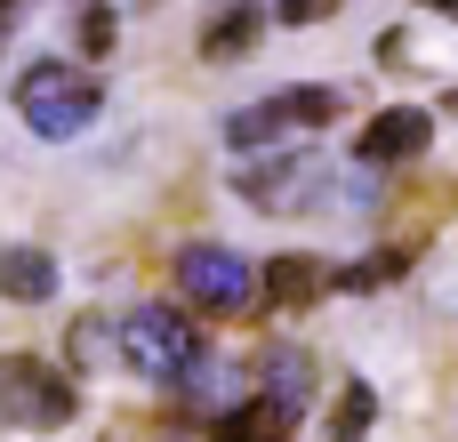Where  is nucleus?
Here are the masks:
<instances>
[{
	"instance_id": "f257e3e1",
	"label": "nucleus",
	"mask_w": 458,
	"mask_h": 442,
	"mask_svg": "<svg viewBox=\"0 0 458 442\" xmlns=\"http://www.w3.org/2000/svg\"><path fill=\"white\" fill-rule=\"evenodd\" d=\"M97 105H105L97 72H81V64H64V56H48V64H24V72H16V121H24L32 137H48V145L81 137V129L97 121Z\"/></svg>"
},
{
	"instance_id": "f03ea898",
	"label": "nucleus",
	"mask_w": 458,
	"mask_h": 442,
	"mask_svg": "<svg viewBox=\"0 0 458 442\" xmlns=\"http://www.w3.org/2000/svg\"><path fill=\"white\" fill-rule=\"evenodd\" d=\"M113 338H121V362H129L137 378H161V387L201 354V330H193L185 306H129V314L113 322Z\"/></svg>"
},
{
	"instance_id": "7ed1b4c3",
	"label": "nucleus",
	"mask_w": 458,
	"mask_h": 442,
	"mask_svg": "<svg viewBox=\"0 0 458 442\" xmlns=\"http://www.w3.org/2000/svg\"><path fill=\"white\" fill-rule=\"evenodd\" d=\"M338 89H322V81H298V89H274V97H258V105H242V113H225V145L233 153H258V145H282L290 129H322V121H338Z\"/></svg>"
},
{
	"instance_id": "20e7f679",
	"label": "nucleus",
	"mask_w": 458,
	"mask_h": 442,
	"mask_svg": "<svg viewBox=\"0 0 458 442\" xmlns=\"http://www.w3.org/2000/svg\"><path fill=\"white\" fill-rule=\"evenodd\" d=\"M72 378L64 370H48L40 354H0V419L8 427H32V435H48V427H64L72 419Z\"/></svg>"
},
{
	"instance_id": "39448f33",
	"label": "nucleus",
	"mask_w": 458,
	"mask_h": 442,
	"mask_svg": "<svg viewBox=\"0 0 458 442\" xmlns=\"http://www.w3.org/2000/svg\"><path fill=\"white\" fill-rule=\"evenodd\" d=\"M177 298H185L193 314H242V306L258 298V274H250L233 250L193 242V250H177Z\"/></svg>"
},
{
	"instance_id": "423d86ee",
	"label": "nucleus",
	"mask_w": 458,
	"mask_h": 442,
	"mask_svg": "<svg viewBox=\"0 0 458 442\" xmlns=\"http://www.w3.org/2000/svg\"><path fill=\"white\" fill-rule=\"evenodd\" d=\"M427 145H435V113H427V105H386V113L362 121L354 161H362V169H403V161H419Z\"/></svg>"
},
{
	"instance_id": "0eeeda50",
	"label": "nucleus",
	"mask_w": 458,
	"mask_h": 442,
	"mask_svg": "<svg viewBox=\"0 0 458 442\" xmlns=\"http://www.w3.org/2000/svg\"><path fill=\"white\" fill-rule=\"evenodd\" d=\"M322 169H330L322 153H282V145H274V161H250V169H242L233 185H242V193H250L258 209H298V201H314Z\"/></svg>"
},
{
	"instance_id": "6e6552de",
	"label": "nucleus",
	"mask_w": 458,
	"mask_h": 442,
	"mask_svg": "<svg viewBox=\"0 0 458 442\" xmlns=\"http://www.w3.org/2000/svg\"><path fill=\"white\" fill-rule=\"evenodd\" d=\"M298 419H306L298 403H282V395L258 387L250 403H233V411L209 419V442H290V435H298Z\"/></svg>"
},
{
	"instance_id": "1a4fd4ad",
	"label": "nucleus",
	"mask_w": 458,
	"mask_h": 442,
	"mask_svg": "<svg viewBox=\"0 0 458 442\" xmlns=\"http://www.w3.org/2000/svg\"><path fill=\"white\" fill-rule=\"evenodd\" d=\"M258 290H266L274 306H322V298H330V258H314V250H282V258L258 274Z\"/></svg>"
},
{
	"instance_id": "9d476101",
	"label": "nucleus",
	"mask_w": 458,
	"mask_h": 442,
	"mask_svg": "<svg viewBox=\"0 0 458 442\" xmlns=\"http://www.w3.org/2000/svg\"><path fill=\"white\" fill-rule=\"evenodd\" d=\"M258 32H266V8H258V0H233V8H217V16L201 24V56H209V64H233V56L258 48Z\"/></svg>"
},
{
	"instance_id": "9b49d317",
	"label": "nucleus",
	"mask_w": 458,
	"mask_h": 442,
	"mask_svg": "<svg viewBox=\"0 0 458 442\" xmlns=\"http://www.w3.org/2000/svg\"><path fill=\"white\" fill-rule=\"evenodd\" d=\"M0 298L48 306V298H56V258H48V250H0Z\"/></svg>"
},
{
	"instance_id": "f8f14e48",
	"label": "nucleus",
	"mask_w": 458,
	"mask_h": 442,
	"mask_svg": "<svg viewBox=\"0 0 458 442\" xmlns=\"http://www.w3.org/2000/svg\"><path fill=\"white\" fill-rule=\"evenodd\" d=\"M258 387L306 411V403H314V354H306V346H274V354L258 362Z\"/></svg>"
},
{
	"instance_id": "ddd939ff",
	"label": "nucleus",
	"mask_w": 458,
	"mask_h": 442,
	"mask_svg": "<svg viewBox=\"0 0 458 442\" xmlns=\"http://www.w3.org/2000/svg\"><path fill=\"white\" fill-rule=\"evenodd\" d=\"M370 419H378V395H370L362 378H346V387H338V411H330V442H362Z\"/></svg>"
},
{
	"instance_id": "4468645a",
	"label": "nucleus",
	"mask_w": 458,
	"mask_h": 442,
	"mask_svg": "<svg viewBox=\"0 0 458 442\" xmlns=\"http://www.w3.org/2000/svg\"><path fill=\"white\" fill-rule=\"evenodd\" d=\"M113 32H121V24H113V8H105V0H72V40H81V56H89V64L121 48Z\"/></svg>"
},
{
	"instance_id": "2eb2a0df",
	"label": "nucleus",
	"mask_w": 458,
	"mask_h": 442,
	"mask_svg": "<svg viewBox=\"0 0 458 442\" xmlns=\"http://www.w3.org/2000/svg\"><path fill=\"white\" fill-rule=\"evenodd\" d=\"M274 16L282 24H322V16H338V0H274Z\"/></svg>"
},
{
	"instance_id": "dca6fc26",
	"label": "nucleus",
	"mask_w": 458,
	"mask_h": 442,
	"mask_svg": "<svg viewBox=\"0 0 458 442\" xmlns=\"http://www.w3.org/2000/svg\"><path fill=\"white\" fill-rule=\"evenodd\" d=\"M24 8H32V0H0V40H8V24H16Z\"/></svg>"
},
{
	"instance_id": "f3484780",
	"label": "nucleus",
	"mask_w": 458,
	"mask_h": 442,
	"mask_svg": "<svg viewBox=\"0 0 458 442\" xmlns=\"http://www.w3.org/2000/svg\"><path fill=\"white\" fill-rule=\"evenodd\" d=\"M435 8H443V16H458V0H435Z\"/></svg>"
},
{
	"instance_id": "a211bd4d",
	"label": "nucleus",
	"mask_w": 458,
	"mask_h": 442,
	"mask_svg": "<svg viewBox=\"0 0 458 442\" xmlns=\"http://www.w3.org/2000/svg\"><path fill=\"white\" fill-rule=\"evenodd\" d=\"M443 105H451V113H458V89H451V97H443Z\"/></svg>"
}]
</instances>
